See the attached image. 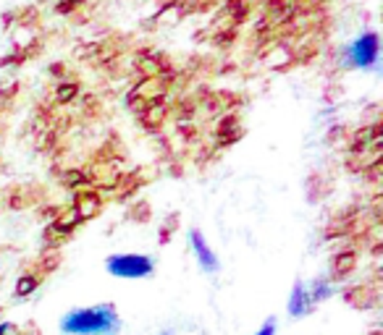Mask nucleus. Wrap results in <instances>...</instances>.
<instances>
[{"label":"nucleus","instance_id":"obj_9","mask_svg":"<svg viewBox=\"0 0 383 335\" xmlns=\"http://www.w3.org/2000/svg\"><path fill=\"white\" fill-rule=\"evenodd\" d=\"M157 335H176V333H171V330H163V333H157Z\"/></svg>","mask_w":383,"mask_h":335},{"label":"nucleus","instance_id":"obj_8","mask_svg":"<svg viewBox=\"0 0 383 335\" xmlns=\"http://www.w3.org/2000/svg\"><path fill=\"white\" fill-rule=\"evenodd\" d=\"M11 333V322H0V335H9Z\"/></svg>","mask_w":383,"mask_h":335},{"label":"nucleus","instance_id":"obj_2","mask_svg":"<svg viewBox=\"0 0 383 335\" xmlns=\"http://www.w3.org/2000/svg\"><path fill=\"white\" fill-rule=\"evenodd\" d=\"M381 60V35L365 29L341 47V66L349 71H373Z\"/></svg>","mask_w":383,"mask_h":335},{"label":"nucleus","instance_id":"obj_7","mask_svg":"<svg viewBox=\"0 0 383 335\" xmlns=\"http://www.w3.org/2000/svg\"><path fill=\"white\" fill-rule=\"evenodd\" d=\"M279 333V327H276V319H268L262 327H257V333L255 335H276Z\"/></svg>","mask_w":383,"mask_h":335},{"label":"nucleus","instance_id":"obj_5","mask_svg":"<svg viewBox=\"0 0 383 335\" xmlns=\"http://www.w3.org/2000/svg\"><path fill=\"white\" fill-rule=\"evenodd\" d=\"M313 310H315V304H313V299H310V293H307V283L305 280H296V283L292 285V293H289L287 312L294 319H302Z\"/></svg>","mask_w":383,"mask_h":335},{"label":"nucleus","instance_id":"obj_1","mask_svg":"<svg viewBox=\"0 0 383 335\" xmlns=\"http://www.w3.org/2000/svg\"><path fill=\"white\" fill-rule=\"evenodd\" d=\"M58 327L63 335H116L121 330V317L113 304H95L66 312Z\"/></svg>","mask_w":383,"mask_h":335},{"label":"nucleus","instance_id":"obj_6","mask_svg":"<svg viewBox=\"0 0 383 335\" xmlns=\"http://www.w3.org/2000/svg\"><path fill=\"white\" fill-rule=\"evenodd\" d=\"M307 293H310L313 304H321V301L331 299L333 285H331V280H328V278H315L313 283H307Z\"/></svg>","mask_w":383,"mask_h":335},{"label":"nucleus","instance_id":"obj_4","mask_svg":"<svg viewBox=\"0 0 383 335\" xmlns=\"http://www.w3.org/2000/svg\"><path fill=\"white\" fill-rule=\"evenodd\" d=\"M187 239H189V249L192 254H194V262L200 265L202 273H205V276H218V273H221V259H218V254L208 244V239L202 236V231L192 228Z\"/></svg>","mask_w":383,"mask_h":335},{"label":"nucleus","instance_id":"obj_3","mask_svg":"<svg viewBox=\"0 0 383 335\" xmlns=\"http://www.w3.org/2000/svg\"><path fill=\"white\" fill-rule=\"evenodd\" d=\"M105 270L121 280H142L155 273V262L140 251H118L105 259Z\"/></svg>","mask_w":383,"mask_h":335}]
</instances>
